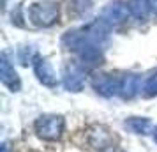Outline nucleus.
Returning <instances> with one entry per match:
<instances>
[{
  "mask_svg": "<svg viewBox=\"0 0 157 152\" xmlns=\"http://www.w3.org/2000/svg\"><path fill=\"white\" fill-rule=\"evenodd\" d=\"M108 36H109V25L104 23L101 18H97L95 21L88 23L86 27H79V29L65 32L62 37V43L67 50L79 53L88 46L102 48V44L108 41Z\"/></svg>",
  "mask_w": 157,
  "mask_h": 152,
  "instance_id": "f257e3e1",
  "label": "nucleus"
},
{
  "mask_svg": "<svg viewBox=\"0 0 157 152\" xmlns=\"http://www.w3.org/2000/svg\"><path fill=\"white\" fill-rule=\"evenodd\" d=\"M27 21L34 27L46 29L55 25L60 16V7L55 0H36L27 6Z\"/></svg>",
  "mask_w": 157,
  "mask_h": 152,
  "instance_id": "f03ea898",
  "label": "nucleus"
},
{
  "mask_svg": "<svg viewBox=\"0 0 157 152\" xmlns=\"http://www.w3.org/2000/svg\"><path fill=\"white\" fill-rule=\"evenodd\" d=\"M65 127L64 119L60 115H43L36 120V133L46 142H55L62 136Z\"/></svg>",
  "mask_w": 157,
  "mask_h": 152,
  "instance_id": "7ed1b4c3",
  "label": "nucleus"
},
{
  "mask_svg": "<svg viewBox=\"0 0 157 152\" xmlns=\"http://www.w3.org/2000/svg\"><path fill=\"white\" fill-rule=\"evenodd\" d=\"M129 14H131V11H129L127 2L124 4L122 0H115V2L108 4L106 7L102 9L101 20L111 27V25H120V23H124L127 20Z\"/></svg>",
  "mask_w": 157,
  "mask_h": 152,
  "instance_id": "20e7f679",
  "label": "nucleus"
},
{
  "mask_svg": "<svg viewBox=\"0 0 157 152\" xmlns=\"http://www.w3.org/2000/svg\"><path fill=\"white\" fill-rule=\"evenodd\" d=\"M120 85L122 80L117 78L113 74H95L92 78V87L97 94L104 95V97H111L115 94H120Z\"/></svg>",
  "mask_w": 157,
  "mask_h": 152,
  "instance_id": "39448f33",
  "label": "nucleus"
},
{
  "mask_svg": "<svg viewBox=\"0 0 157 152\" xmlns=\"http://www.w3.org/2000/svg\"><path fill=\"white\" fill-rule=\"evenodd\" d=\"M85 71L79 67L78 64H69L64 67L62 71V81L64 87L71 92H79L81 88L85 87Z\"/></svg>",
  "mask_w": 157,
  "mask_h": 152,
  "instance_id": "423d86ee",
  "label": "nucleus"
},
{
  "mask_svg": "<svg viewBox=\"0 0 157 152\" xmlns=\"http://www.w3.org/2000/svg\"><path fill=\"white\" fill-rule=\"evenodd\" d=\"M0 80L6 87L11 90V92H20L21 88V80L18 76L16 69L11 65L9 58L6 55H2V60H0Z\"/></svg>",
  "mask_w": 157,
  "mask_h": 152,
  "instance_id": "0eeeda50",
  "label": "nucleus"
},
{
  "mask_svg": "<svg viewBox=\"0 0 157 152\" xmlns=\"http://www.w3.org/2000/svg\"><path fill=\"white\" fill-rule=\"evenodd\" d=\"M34 71H36L37 80L46 87H55L57 85V74L53 71L51 64L43 57H34Z\"/></svg>",
  "mask_w": 157,
  "mask_h": 152,
  "instance_id": "6e6552de",
  "label": "nucleus"
},
{
  "mask_svg": "<svg viewBox=\"0 0 157 152\" xmlns=\"http://www.w3.org/2000/svg\"><path fill=\"white\" fill-rule=\"evenodd\" d=\"M90 143H92V147H95V149H99V150L104 152L113 145V138H111V134L104 127H95L90 133Z\"/></svg>",
  "mask_w": 157,
  "mask_h": 152,
  "instance_id": "1a4fd4ad",
  "label": "nucleus"
},
{
  "mask_svg": "<svg viewBox=\"0 0 157 152\" xmlns=\"http://www.w3.org/2000/svg\"><path fill=\"white\" fill-rule=\"evenodd\" d=\"M138 90H140V76L138 74H125L122 78L120 95L124 99H131L138 94Z\"/></svg>",
  "mask_w": 157,
  "mask_h": 152,
  "instance_id": "9d476101",
  "label": "nucleus"
},
{
  "mask_svg": "<svg viewBox=\"0 0 157 152\" xmlns=\"http://www.w3.org/2000/svg\"><path fill=\"white\" fill-rule=\"evenodd\" d=\"M127 6L131 14L138 20H147V16L152 13L150 0H127Z\"/></svg>",
  "mask_w": 157,
  "mask_h": 152,
  "instance_id": "9b49d317",
  "label": "nucleus"
},
{
  "mask_svg": "<svg viewBox=\"0 0 157 152\" xmlns=\"http://www.w3.org/2000/svg\"><path fill=\"white\" fill-rule=\"evenodd\" d=\"M78 57L86 65H97L102 60V48H99V46H88V48L79 51Z\"/></svg>",
  "mask_w": 157,
  "mask_h": 152,
  "instance_id": "f8f14e48",
  "label": "nucleus"
},
{
  "mask_svg": "<svg viewBox=\"0 0 157 152\" xmlns=\"http://www.w3.org/2000/svg\"><path fill=\"white\" fill-rule=\"evenodd\" d=\"M125 127H129L136 134H147L152 129V122L148 119H143V117H132V119L125 120Z\"/></svg>",
  "mask_w": 157,
  "mask_h": 152,
  "instance_id": "ddd939ff",
  "label": "nucleus"
},
{
  "mask_svg": "<svg viewBox=\"0 0 157 152\" xmlns=\"http://www.w3.org/2000/svg\"><path fill=\"white\" fill-rule=\"evenodd\" d=\"M141 90H143V95H147V97L157 95V72L150 74V76H147V78L143 80Z\"/></svg>",
  "mask_w": 157,
  "mask_h": 152,
  "instance_id": "4468645a",
  "label": "nucleus"
},
{
  "mask_svg": "<svg viewBox=\"0 0 157 152\" xmlns=\"http://www.w3.org/2000/svg\"><path fill=\"white\" fill-rule=\"evenodd\" d=\"M69 2H71L72 9L78 13H85L92 7V0H69Z\"/></svg>",
  "mask_w": 157,
  "mask_h": 152,
  "instance_id": "2eb2a0df",
  "label": "nucleus"
},
{
  "mask_svg": "<svg viewBox=\"0 0 157 152\" xmlns=\"http://www.w3.org/2000/svg\"><path fill=\"white\" fill-rule=\"evenodd\" d=\"M150 6H152V13L157 16V0H150Z\"/></svg>",
  "mask_w": 157,
  "mask_h": 152,
  "instance_id": "dca6fc26",
  "label": "nucleus"
},
{
  "mask_svg": "<svg viewBox=\"0 0 157 152\" xmlns=\"http://www.w3.org/2000/svg\"><path fill=\"white\" fill-rule=\"evenodd\" d=\"M2 152H7V145H6V143L2 145Z\"/></svg>",
  "mask_w": 157,
  "mask_h": 152,
  "instance_id": "f3484780",
  "label": "nucleus"
},
{
  "mask_svg": "<svg viewBox=\"0 0 157 152\" xmlns=\"http://www.w3.org/2000/svg\"><path fill=\"white\" fill-rule=\"evenodd\" d=\"M154 140H155V142H157V127H155V129H154Z\"/></svg>",
  "mask_w": 157,
  "mask_h": 152,
  "instance_id": "a211bd4d",
  "label": "nucleus"
}]
</instances>
